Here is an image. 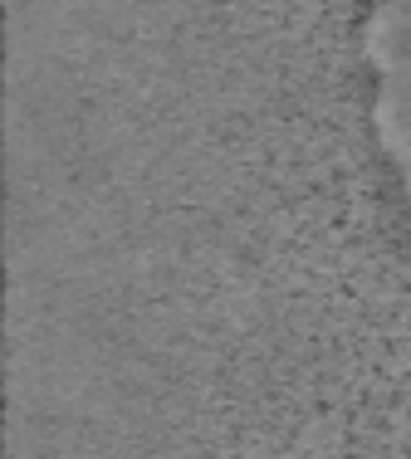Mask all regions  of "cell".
<instances>
[{
  "label": "cell",
  "mask_w": 411,
  "mask_h": 459,
  "mask_svg": "<svg viewBox=\"0 0 411 459\" xmlns=\"http://www.w3.org/2000/svg\"><path fill=\"white\" fill-rule=\"evenodd\" d=\"M372 15L5 5V459H411Z\"/></svg>",
  "instance_id": "6da1fadb"
}]
</instances>
